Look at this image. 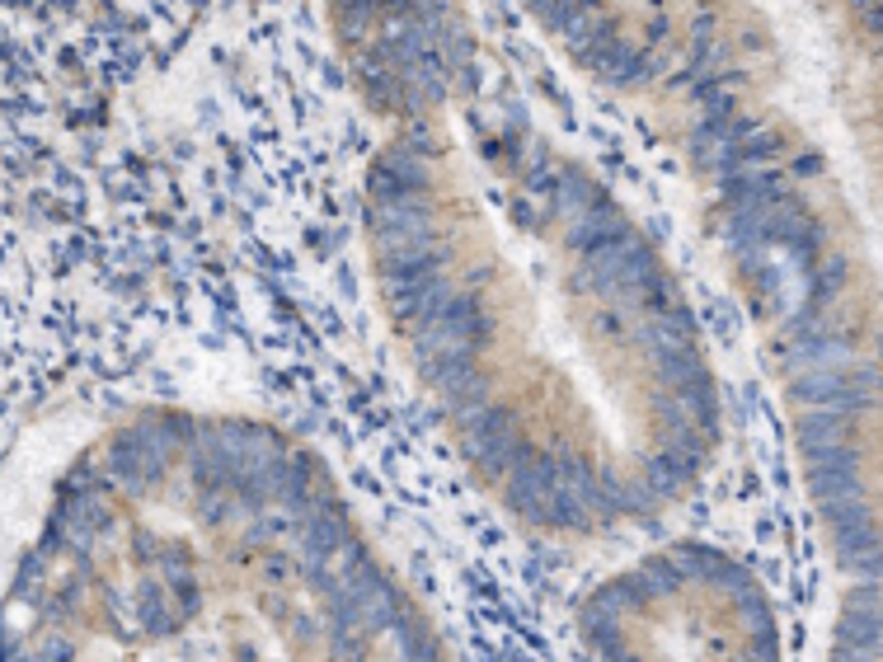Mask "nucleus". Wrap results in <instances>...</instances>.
<instances>
[{"label":"nucleus","mask_w":883,"mask_h":662,"mask_svg":"<svg viewBox=\"0 0 883 662\" xmlns=\"http://www.w3.org/2000/svg\"><path fill=\"white\" fill-rule=\"evenodd\" d=\"M57 540L113 560V653L438 658L442 639L371 554L316 456L249 418H142L71 499Z\"/></svg>","instance_id":"nucleus-3"},{"label":"nucleus","mask_w":883,"mask_h":662,"mask_svg":"<svg viewBox=\"0 0 883 662\" xmlns=\"http://www.w3.org/2000/svg\"><path fill=\"white\" fill-rule=\"evenodd\" d=\"M582 643L602 658H775L781 629L747 568L677 545L582 606Z\"/></svg>","instance_id":"nucleus-4"},{"label":"nucleus","mask_w":883,"mask_h":662,"mask_svg":"<svg viewBox=\"0 0 883 662\" xmlns=\"http://www.w3.org/2000/svg\"><path fill=\"white\" fill-rule=\"evenodd\" d=\"M385 137L371 273L461 461L522 526L597 536L677 503L720 442L691 306L625 203L507 89L461 0H329Z\"/></svg>","instance_id":"nucleus-1"},{"label":"nucleus","mask_w":883,"mask_h":662,"mask_svg":"<svg viewBox=\"0 0 883 662\" xmlns=\"http://www.w3.org/2000/svg\"><path fill=\"white\" fill-rule=\"evenodd\" d=\"M592 85L663 132L775 371L874 343L870 225L879 0H527Z\"/></svg>","instance_id":"nucleus-2"}]
</instances>
